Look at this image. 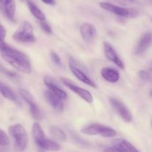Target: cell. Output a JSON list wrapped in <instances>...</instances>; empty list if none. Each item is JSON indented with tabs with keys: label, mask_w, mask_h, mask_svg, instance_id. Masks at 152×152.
I'll use <instances>...</instances> for the list:
<instances>
[{
	"label": "cell",
	"mask_w": 152,
	"mask_h": 152,
	"mask_svg": "<svg viewBox=\"0 0 152 152\" xmlns=\"http://www.w3.org/2000/svg\"><path fill=\"white\" fill-rule=\"evenodd\" d=\"M13 38L19 43H31L35 42L36 37L32 25L27 21L22 22L19 29L13 34Z\"/></svg>",
	"instance_id": "obj_5"
},
{
	"label": "cell",
	"mask_w": 152,
	"mask_h": 152,
	"mask_svg": "<svg viewBox=\"0 0 152 152\" xmlns=\"http://www.w3.org/2000/svg\"><path fill=\"white\" fill-rule=\"evenodd\" d=\"M81 132L87 135H100L102 137L111 138L117 136V131L111 127L105 126L101 124H91L84 127Z\"/></svg>",
	"instance_id": "obj_4"
},
{
	"label": "cell",
	"mask_w": 152,
	"mask_h": 152,
	"mask_svg": "<svg viewBox=\"0 0 152 152\" xmlns=\"http://www.w3.org/2000/svg\"><path fill=\"white\" fill-rule=\"evenodd\" d=\"M151 44V34L150 32L143 34L138 40L134 53L136 55H142L150 48Z\"/></svg>",
	"instance_id": "obj_13"
},
{
	"label": "cell",
	"mask_w": 152,
	"mask_h": 152,
	"mask_svg": "<svg viewBox=\"0 0 152 152\" xmlns=\"http://www.w3.org/2000/svg\"><path fill=\"white\" fill-rule=\"evenodd\" d=\"M45 98L46 101L48 103L50 107H53L55 110L58 112H62L64 109L63 102L61 98L56 96L51 92L49 90H47L45 92Z\"/></svg>",
	"instance_id": "obj_16"
},
{
	"label": "cell",
	"mask_w": 152,
	"mask_h": 152,
	"mask_svg": "<svg viewBox=\"0 0 152 152\" xmlns=\"http://www.w3.org/2000/svg\"><path fill=\"white\" fill-rule=\"evenodd\" d=\"M104 52H105V57L109 61L114 63L120 69H124V63H123L122 60L120 58V57L118 56V55L117 54L116 51L114 50V48L111 46V45H110L108 43H104Z\"/></svg>",
	"instance_id": "obj_15"
},
{
	"label": "cell",
	"mask_w": 152,
	"mask_h": 152,
	"mask_svg": "<svg viewBox=\"0 0 152 152\" xmlns=\"http://www.w3.org/2000/svg\"><path fill=\"white\" fill-rule=\"evenodd\" d=\"M116 147L121 149L123 152H140L136 147L133 145L130 142L123 139H117L114 142Z\"/></svg>",
	"instance_id": "obj_19"
},
{
	"label": "cell",
	"mask_w": 152,
	"mask_h": 152,
	"mask_svg": "<svg viewBox=\"0 0 152 152\" xmlns=\"http://www.w3.org/2000/svg\"><path fill=\"white\" fill-rule=\"evenodd\" d=\"M50 134H51L52 137L56 140L59 141L65 142L67 139V136L65 133L60 129L59 128L56 126H52L50 128Z\"/></svg>",
	"instance_id": "obj_21"
},
{
	"label": "cell",
	"mask_w": 152,
	"mask_h": 152,
	"mask_svg": "<svg viewBox=\"0 0 152 152\" xmlns=\"http://www.w3.org/2000/svg\"><path fill=\"white\" fill-rule=\"evenodd\" d=\"M42 1H43L45 4H49V5H54L56 4V1L55 0H42Z\"/></svg>",
	"instance_id": "obj_30"
},
{
	"label": "cell",
	"mask_w": 152,
	"mask_h": 152,
	"mask_svg": "<svg viewBox=\"0 0 152 152\" xmlns=\"http://www.w3.org/2000/svg\"><path fill=\"white\" fill-rule=\"evenodd\" d=\"M0 94L5 98L19 104V105L21 104L20 101L15 92L9 86L3 83L1 81H0Z\"/></svg>",
	"instance_id": "obj_18"
},
{
	"label": "cell",
	"mask_w": 152,
	"mask_h": 152,
	"mask_svg": "<svg viewBox=\"0 0 152 152\" xmlns=\"http://www.w3.org/2000/svg\"><path fill=\"white\" fill-rule=\"evenodd\" d=\"M45 84L48 88V90L59 97L62 100H65L67 98V93L61 89L60 86L54 81L53 78L48 76H45L44 77Z\"/></svg>",
	"instance_id": "obj_14"
},
{
	"label": "cell",
	"mask_w": 152,
	"mask_h": 152,
	"mask_svg": "<svg viewBox=\"0 0 152 152\" xmlns=\"http://www.w3.org/2000/svg\"><path fill=\"white\" fill-rule=\"evenodd\" d=\"M134 1L135 0H115V1L122 5H129L134 2Z\"/></svg>",
	"instance_id": "obj_28"
},
{
	"label": "cell",
	"mask_w": 152,
	"mask_h": 152,
	"mask_svg": "<svg viewBox=\"0 0 152 152\" xmlns=\"http://www.w3.org/2000/svg\"><path fill=\"white\" fill-rule=\"evenodd\" d=\"M0 55L13 68L25 74L31 72L29 58L25 54L11 47L4 42L0 43Z\"/></svg>",
	"instance_id": "obj_1"
},
{
	"label": "cell",
	"mask_w": 152,
	"mask_h": 152,
	"mask_svg": "<svg viewBox=\"0 0 152 152\" xmlns=\"http://www.w3.org/2000/svg\"><path fill=\"white\" fill-rule=\"evenodd\" d=\"M110 102H111V104L112 105L114 110L120 115V117L125 122H130L132 120V115L130 110L121 101H120L117 98H110Z\"/></svg>",
	"instance_id": "obj_9"
},
{
	"label": "cell",
	"mask_w": 152,
	"mask_h": 152,
	"mask_svg": "<svg viewBox=\"0 0 152 152\" xmlns=\"http://www.w3.org/2000/svg\"><path fill=\"white\" fill-rule=\"evenodd\" d=\"M61 80H62V83L65 85L68 88H69L71 91L74 92V93L77 94V95L80 97V98H83L84 101H86L88 103H92L93 102V96L91 94V92L89 91H88L87 89H85L83 88L80 87L77 85L74 84L71 80H70L69 79L65 78V77H61Z\"/></svg>",
	"instance_id": "obj_8"
},
{
	"label": "cell",
	"mask_w": 152,
	"mask_h": 152,
	"mask_svg": "<svg viewBox=\"0 0 152 152\" xmlns=\"http://www.w3.org/2000/svg\"><path fill=\"white\" fill-rule=\"evenodd\" d=\"M0 12L9 20L14 22L16 12L14 0H0Z\"/></svg>",
	"instance_id": "obj_10"
},
{
	"label": "cell",
	"mask_w": 152,
	"mask_h": 152,
	"mask_svg": "<svg viewBox=\"0 0 152 152\" xmlns=\"http://www.w3.org/2000/svg\"><path fill=\"white\" fill-rule=\"evenodd\" d=\"M26 1L30 11L34 17L37 18L39 21L45 20V15L34 2H32L31 0H26Z\"/></svg>",
	"instance_id": "obj_20"
},
{
	"label": "cell",
	"mask_w": 152,
	"mask_h": 152,
	"mask_svg": "<svg viewBox=\"0 0 152 152\" xmlns=\"http://www.w3.org/2000/svg\"><path fill=\"white\" fill-rule=\"evenodd\" d=\"M19 94H20L21 97L23 98L24 101L29 105L30 111H31V113L33 117L36 120H42L43 117H44L43 113L42 110H40L39 107H38V104L34 101L32 95L28 91L25 90V89H20L19 90Z\"/></svg>",
	"instance_id": "obj_7"
},
{
	"label": "cell",
	"mask_w": 152,
	"mask_h": 152,
	"mask_svg": "<svg viewBox=\"0 0 152 152\" xmlns=\"http://www.w3.org/2000/svg\"><path fill=\"white\" fill-rule=\"evenodd\" d=\"M10 145V139L4 131L0 129V146L5 147Z\"/></svg>",
	"instance_id": "obj_22"
},
{
	"label": "cell",
	"mask_w": 152,
	"mask_h": 152,
	"mask_svg": "<svg viewBox=\"0 0 152 152\" xmlns=\"http://www.w3.org/2000/svg\"><path fill=\"white\" fill-rule=\"evenodd\" d=\"M0 152H7V150H5V149L0 148Z\"/></svg>",
	"instance_id": "obj_31"
},
{
	"label": "cell",
	"mask_w": 152,
	"mask_h": 152,
	"mask_svg": "<svg viewBox=\"0 0 152 152\" xmlns=\"http://www.w3.org/2000/svg\"><path fill=\"white\" fill-rule=\"evenodd\" d=\"M70 69H71V72L75 75V77H77L78 80H80V81H82L83 83H86V84L88 85V86H91L93 88H96L97 86L95 83V82L94 80H92L87 75L85 72H83V70L80 69L78 66H77L76 64H74L72 61H71L70 63Z\"/></svg>",
	"instance_id": "obj_11"
},
{
	"label": "cell",
	"mask_w": 152,
	"mask_h": 152,
	"mask_svg": "<svg viewBox=\"0 0 152 152\" xmlns=\"http://www.w3.org/2000/svg\"><path fill=\"white\" fill-rule=\"evenodd\" d=\"M50 58H51L52 61H53L56 65H58V66L62 65V62H61L60 58H59V55H58L57 54L55 53L53 51H51V52H50Z\"/></svg>",
	"instance_id": "obj_26"
},
{
	"label": "cell",
	"mask_w": 152,
	"mask_h": 152,
	"mask_svg": "<svg viewBox=\"0 0 152 152\" xmlns=\"http://www.w3.org/2000/svg\"><path fill=\"white\" fill-rule=\"evenodd\" d=\"M8 131L13 139L14 148L16 152H22L28 145V134L26 130L20 124L11 125L9 127Z\"/></svg>",
	"instance_id": "obj_3"
},
{
	"label": "cell",
	"mask_w": 152,
	"mask_h": 152,
	"mask_svg": "<svg viewBox=\"0 0 152 152\" xmlns=\"http://www.w3.org/2000/svg\"><path fill=\"white\" fill-rule=\"evenodd\" d=\"M32 133L36 143L41 148L50 151H57L60 150V145L56 142L48 138L45 134L42 127L38 123L34 124L32 128Z\"/></svg>",
	"instance_id": "obj_2"
},
{
	"label": "cell",
	"mask_w": 152,
	"mask_h": 152,
	"mask_svg": "<svg viewBox=\"0 0 152 152\" xmlns=\"http://www.w3.org/2000/svg\"><path fill=\"white\" fill-rule=\"evenodd\" d=\"M39 26L41 27V28L45 31V32L47 33V34H52L51 28H50V26L47 23V22H45V21H40V22H39Z\"/></svg>",
	"instance_id": "obj_25"
},
{
	"label": "cell",
	"mask_w": 152,
	"mask_h": 152,
	"mask_svg": "<svg viewBox=\"0 0 152 152\" xmlns=\"http://www.w3.org/2000/svg\"><path fill=\"white\" fill-rule=\"evenodd\" d=\"M0 73L4 75L7 77H10V78H15L16 77V74L13 72L10 71V70L7 69V68H5L4 66H3L1 63H0Z\"/></svg>",
	"instance_id": "obj_23"
},
{
	"label": "cell",
	"mask_w": 152,
	"mask_h": 152,
	"mask_svg": "<svg viewBox=\"0 0 152 152\" xmlns=\"http://www.w3.org/2000/svg\"><path fill=\"white\" fill-rule=\"evenodd\" d=\"M6 34H7V31H6V29L4 28V27L3 25H0V43L4 42Z\"/></svg>",
	"instance_id": "obj_27"
},
{
	"label": "cell",
	"mask_w": 152,
	"mask_h": 152,
	"mask_svg": "<svg viewBox=\"0 0 152 152\" xmlns=\"http://www.w3.org/2000/svg\"><path fill=\"white\" fill-rule=\"evenodd\" d=\"M101 75L102 77L110 83H117L120 77V74L115 69L105 67L101 69Z\"/></svg>",
	"instance_id": "obj_17"
},
{
	"label": "cell",
	"mask_w": 152,
	"mask_h": 152,
	"mask_svg": "<svg viewBox=\"0 0 152 152\" xmlns=\"http://www.w3.org/2000/svg\"><path fill=\"white\" fill-rule=\"evenodd\" d=\"M138 76H139V78L144 82H148L151 80V75L145 70H140V71H139Z\"/></svg>",
	"instance_id": "obj_24"
},
{
	"label": "cell",
	"mask_w": 152,
	"mask_h": 152,
	"mask_svg": "<svg viewBox=\"0 0 152 152\" xmlns=\"http://www.w3.org/2000/svg\"><path fill=\"white\" fill-rule=\"evenodd\" d=\"M99 5L104 10L117 15L119 16L125 18H133L139 14V11L136 9H129L120 6L114 5L108 2H100Z\"/></svg>",
	"instance_id": "obj_6"
},
{
	"label": "cell",
	"mask_w": 152,
	"mask_h": 152,
	"mask_svg": "<svg viewBox=\"0 0 152 152\" xmlns=\"http://www.w3.org/2000/svg\"><path fill=\"white\" fill-rule=\"evenodd\" d=\"M102 152H123V151L121 150V149L119 148L116 147V146H114V147L108 148L105 149Z\"/></svg>",
	"instance_id": "obj_29"
},
{
	"label": "cell",
	"mask_w": 152,
	"mask_h": 152,
	"mask_svg": "<svg viewBox=\"0 0 152 152\" xmlns=\"http://www.w3.org/2000/svg\"><path fill=\"white\" fill-rule=\"evenodd\" d=\"M80 31L83 40L88 43H91L94 40L96 37V34H97V31H96L94 25L91 23H88V22H85L81 25Z\"/></svg>",
	"instance_id": "obj_12"
}]
</instances>
